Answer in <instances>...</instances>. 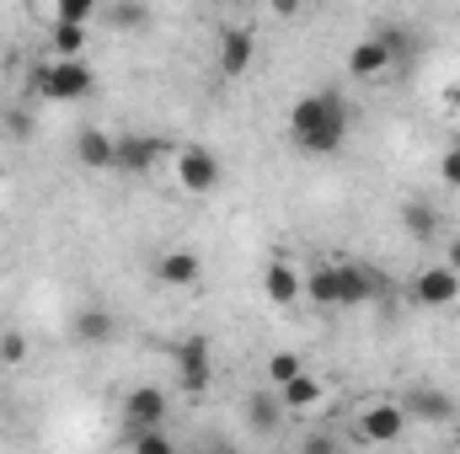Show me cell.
Returning a JSON list of instances; mask_svg holds the SVG:
<instances>
[{
  "label": "cell",
  "instance_id": "6da1fadb",
  "mask_svg": "<svg viewBox=\"0 0 460 454\" xmlns=\"http://www.w3.org/2000/svg\"><path fill=\"white\" fill-rule=\"evenodd\" d=\"M348 128H353L348 102H343V92H332V86L305 92V97H295V108H289V139H295L300 155H338L343 139H348Z\"/></svg>",
  "mask_w": 460,
  "mask_h": 454
},
{
  "label": "cell",
  "instance_id": "7a4b0ae2",
  "mask_svg": "<svg viewBox=\"0 0 460 454\" xmlns=\"http://www.w3.org/2000/svg\"><path fill=\"white\" fill-rule=\"evenodd\" d=\"M32 92L43 102H86L97 92V75L86 70V59H43L32 70Z\"/></svg>",
  "mask_w": 460,
  "mask_h": 454
},
{
  "label": "cell",
  "instance_id": "3957f363",
  "mask_svg": "<svg viewBox=\"0 0 460 454\" xmlns=\"http://www.w3.org/2000/svg\"><path fill=\"white\" fill-rule=\"evenodd\" d=\"M172 177L188 198H204V193L220 188L226 171H220V155L209 144H182V150H172Z\"/></svg>",
  "mask_w": 460,
  "mask_h": 454
},
{
  "label": "cell",
  "instance_id": "277c9868",
  "mask_svg": "<svg viewBox=\"0 0 460 454\" xmlns=\"http://www.w3.org/2000/svg\"><path fill=\"white\" fill-rule=\"evenodd\" d=\"M407 406L402 401H375V406H364L358 412V439L364 444H375V450H385V444H402V433H407Z\"/></svg>",
  "mask_w": 460,
  "mask_h": 454
},
{
  "label": "cell",
  "instance_id": "5b68a950",
  "mask_svg": "<svg viewBox=\"0 0 460 454\" xmlns=\"http://www.w3.org/2000/svg\"><path fill=\"white\" fill-rule=\"evenodd\" d=\"M166 417H172V396H166L161 385H134V390L123 396V423H128V433L161 428Z\"/></svg>",
  "mask_w": 460,
  "mask_h": 454
},
{
  "label": "cell",
  "instance_id": "8992f818",
  "mask_svg": "<svg viewBox=\"0 0 460 454\" xmlns=\"http://www.w3.org/2000/svg\"><path fill=\"white\" fill-rule=\"evenodd\" d=\"M412 300L429 305V310H450V305L460 300V267H450V262L423 267V273L412 278Z\"/></svg>",
  "mask_w": 460,
  "mask_h": 454
},
{
  "label": "cell",
  "instance_id": "52a82bcc",
  "mask_svg": "<svg viewBox=\"0 0 460 454\" xmlns=\"http://www.w3.org/2000/svg\"><path fill=\"white\" fill-rule=\"evenodd\" d=\"M177 380H182L188 396H204V390H209V380H215V353H209L204 337L177 342Z\"/></svg>",
  "mask_w": 460,
  "mask_h": 454
},
{
  "label": "cell",
  "instance_id": "ba28073f",
  "mask_svg": "<svg viewBox=\"0 0 460 454\" xmlns=\"http://www.w3.org/2000/svg\"><path fill=\"white\" fill-rule=\"evenodd\" d=\"M155 284L161 289H199L204 284V257L188 251V246H172L155 257Z\"/></svg>",
  "mask_w": 460,
  "mask_h": 454
},
{
  "label": "cell",
  "instance_id": "9c48e42d",
  "mask_svg": "<svg viewBox=\"0 0 460 454\" xmlns=\"http://www.w3.org/2000/svg\"><path fill=\"white\" fill-rule=\"evenodd\" d=\"M380 273L364 267V262H338V310H353V305H369L380 300Z\"/></svg>",
  "mask_w": 460,
  "mask_h": 454
},
{
  "label": "cell",
  "instance_id": "30bf717a",
  "mask_svg": "<svg viewBox=\"0 0 460 454\" xmlns=\"http://www.w3.org/2000/svg\"><path fill=\"white\" fill-rule=\"evenodd\" d=\"M252 59H257V38H252V27H226V32H220V48H215L220 75H226V81H241V75L252 70Z\"/></svg>",
  "mask_w": 460,
  "mask_h": 454
},
{
  "label": "cell",
  "instance_id": "8fae6325",
  "mask_svg": "<svg viewBox=\"0 0 460 454\" xmlns=\"http://www.w3.org/2000/svg\"><path fill=\"white\" fill-rule=\"evenodd\" d=\"M391 70H396V59H391V48H385L375 32L348 48V75H353V81H385Z\"/></svg>",
  "mask_w": 460,
  "mask_h": 454
},
{
  "label": "cell",
  "instance_id": "7c38bea8",
  "mask_svg": "<svg viewBox=\"0 0 460 454\" xmlns=\"http://www.w3.org/2000/svg\"><path fill=\"white\" fill-rule=\"evenodd\" d=\"M161 155H172V144L166 139H155V134H123L118 139V161H113V171H150Z\"/></svg>",
  "mask_w": 460,
  "mask_h": 454
},
{
  "label": "cell",
  "instance_id": "4fadbf2b",
  "mask_svg": "<svg viewBox=\"0 0 460 454\" xmlns=\"http://www.w3.org/2000/svg\"><path fill=\"white\" fill-rule=\"evenodd\" d=\"M279 401H284V412H289V417H311V412L327 401V385H322V374L300 369L289 385H279Z\"/></svg>",
  "mask_w": 460,
  "mask_h": 454
},
{
  "label": "cell",
  "instance_id": "5bb4252c",
  "mask_svg": "<svg viewBox=\"0 0 460 454\" xmlns=\"http://www.w3.org/2000/svg\"><path fill=\"white\" fill-rule=\"evenodd\" d=\"M75 161L86 166V171H113V161H118V134H108V128H81L75 134Z\"/></svg>",
  "mask_w": 460,
  "mask_h": 454
},
{
  "label": "cell",
  "instance_id": "9a60e30c",
  "mask_svg": "<svg viewBox=\"0 0 460 454\" xmlns=\"http://www.w3.org/2000/svg\"><path fill=\"white\" fill-rule=\"evenodd\" d=\"M262 294H268L273 305H295V300L305 294V273H300L295 262H284V257H273V262L262 267Z\"/></svg>",
  "mask_w": 460,
  "mask_h": 454
},
{
  "label": "cell",
  "instance_id": "2e32d148",
  "mask_svg": "<svg viewBox=\"0 0 460 454\" xmlns=\"http://www.w3.org/2000/svg\"><path fill=\"white\" fill-rule=\"evenodd\" d=\"M402 406H407V417H423V423H450V417H456V401H450L445 390H429V385L407 390Z\"/></svg>",
  "mask_w": 460,
  "mask_h": 454
},
{
  "label": "cell",
  "instance_id": "e0dca14e",
  "mask_svg": "<svg viewBox=\"0 0 460 454\" xmlns=\"http://www.w3.org/2000/svg\"><path fill=\"white\" fill-rule=\"evenodd\" d=\"M246 423H252V433H279V423H284V401H279L273 385L246 396Z\"/></svg>",
  "mask_w": 460,
  "mask_h": 454
},
{
  "label": "cell",
  "instance_id": "ac0fdd59",
  "mask_svg": "<svg viewBox=\"0 0 460 454\" xmlns=\"http://www.w3.org/2000/svg\"><path fill=\"white\" fill-rule=\"evenodd\" d=\"M439 209L429 204V198H402V230L412 235V240H434L439 235Z\"/></svg>",
  "mask_w": 460,
  "mask_h": 454
},
{
  "label": "cell",
  "instance_id": "d6986e66",
  "mask_svg": "<svg viewBox=\"0 0 460 454\" xmlns=\"http://www.w3.org/2000/svg\"><path fill=\"white\" fill-rule=\"evenodd\" d=\"M70 332H75V342H86V347H97V342H113V316H108L102 305H86V310H75Z\"/></svg>",
  "mask_w": 460,
  "mask_h": 454
},
{
  "label": "cell",
  "instance_id": "ffe728a7",
  "mask_svg": "<svg viewBox=\"0 0 460 454\" xmlns=\"http://www.w3.org/2000/svg\"><path fill=\"white\" fill-rule=\"evenodd\" d=\"M305 300L322 310H338V262H322L305 273Z\"/></svg>",
  "mask_w": 460,
  "mask_h": 454
},
{
  "label": "cell",
  "instance_id": "44dd1931",
  "mask_svg": "<svg viewBox=\"0 0 460 454\" xmlns=\"http://www.w3.org/2000/svg\"><path fill=\"white\" fill-rule=\"evenodd\" d=\"M49 48H54V59H81L86 54V27L81 22H54L49 27Z\"/></svg>",
  "mask_w": 460,
  "mask_h": 454
},
{
  "label": "cell",
  "instance_id": "7402d4cb",
  "mask_svg": "<svg viewBox=\"0 0 460 454\" xmlns=\"http://www.w3.org/2000/svg\"><path fill=\"white\" fill-rule=\"evenodd\" d=\"M262 369H268V385L279 390V385H289V380L305 369V358H300L295 347H279V353H268V363H262Z\"/></svg>",
  "mask_w": 460,
  "mask_h": 454
},
{
  "label": "cell",
  "instance_id": "603a6c76",
  "mask_svg": "<svg viewBox=\"0 0 460 454\" xmlns=\"http://www.w3.org/2000/svg\"><path fill=\"white\" fill-rule=\"evenodd\" d=\"M108 11V22H113L118 32H139V27H150V11L139 5V0H113V5H102Z\"/></svg>",
  "mask_w": 460,
  "mask_h": 454
},
{
  "label": "cell",
  "instance_id": "cb8c5ba5",
  "mask_svg": "<svg viewBox=\"0 0 460 454\" xmlns=\"http://www.w3.org/2000/svg\"><path fill=\"white\" fill-rule=\"evenodd\" d=\"M102 16V0H54V22H81L92 27Z\"/></svg>",
  "mask_w": 460,
  "mask_h": 454
},
{
  "label": "cell",
  "instance_id": "d4e9b609",
  "mask_svg": "<svg viewBox=\"0 0 460 454\" xmlns=\"http://www.w3.org/2000/svg\"><path fill=\"white\" fill-rule=\"evenodd\" d=\"M27 353H32V342H27V332H0V369H22L27 363Z\"/></svg>",
  "mask_w": 460,
  "mask_h": 454
},
{
  "label": "cell",
  "instance_id": "484cf974",
  "mask_svg": "<svg viewBox=\"0 0 460 454\" xmlns=\"http://www.w3.org/2000/svg\"><path fill=\"white\" fill-rule=\"evenodd\" d=\"M375 38H380V43L391 48V59H396V65H402V59L412 54V32H407L402 22H380V32H375Z\"/></svg>",
  "mask_w": 460,
  "mask_h": 454
},
{
  "label": "cell",
  "instance_id": "4316f807",
  "mask_svg": "<svg viewBox=\"0 0 460 454\" xmlns=\"http://www.w3.org/2000/svg\"><path fill=\"white\" fill-rule=\"evenodd\" d=\"M128 444L139 454H172V439H166L161 428H139V433H128Z\"/></svg>",
  "mask_w": 460,
  "mask_h": 454
},
{
  "label": "cell",
  "instance_id": "83f0119b",
  "mask_svg": "<svg viewBox=\"0 0 460 454\" xmlns=\"http://www.w3.org/2000/svg\"><path fill=\"white\" fill-rule=\"evenodd\" d=\"M439 182H445V188H456V193H460V144H456V150H445V155H439Z\"/></svg>",
  "mask_w": 460,
  "mask_h": 454
},
{
  "label": "cell",
  "instance_id": "f1b7e54d",
  "mask_svg": "<svg viewBox=\"0 0 460 454\" xmlns=\"http://www.w3.org/2000/svg\"><path fill=\"white\" fill-rule=\"evenodd\" d=\"M332 450H338L332 433H305V454H332Z\"/></svg>",
  "mask_w": 460,
  "mask_h": 454
},
{
  "label": "cell",
  "instance_id": "f546056e",
  "mask_svg": "<svg viewBox=\"0 0 460 454\" xmlns=\"http://www.w3.org/2000/svg\"><path fill=\"white\" fill-rule=\"evenodd\" d=\"M268 11L289 22V16H300V11H305V0H268Z\"/></svg>",
  "mask_w": 460,
  "mask_h": 454
},
{
  "label": "cell",
  "instance_id": "4dcf8cb0",
  "mask_svg": "<svg viewBox=\"0 0 460 454\" xmlns=\"http://www.w3.org/2000/svg\"><path fill=\"white\" fill-rule=\"evenodd\" d=\"M445 108H450V113H460V81H450V86H445Z\"/></svg>",
  "mask_w": 460,
  "mask_h": 454
},
{
  "label": "cell",
  "instance_id": "1f68e13d",
  "mask_svg": "<svg viewBox=\"0 0 460 454\" xmlns=\"http://www.w3.org/2000/svg\"><path fill=\"white\" fill-rule=\"evenodd\" d=\"M450 267H460V246H456V251H450Z\"/></svg>",
  "mask_w": 460,
  "mask_h": 454
}]
</instances>
